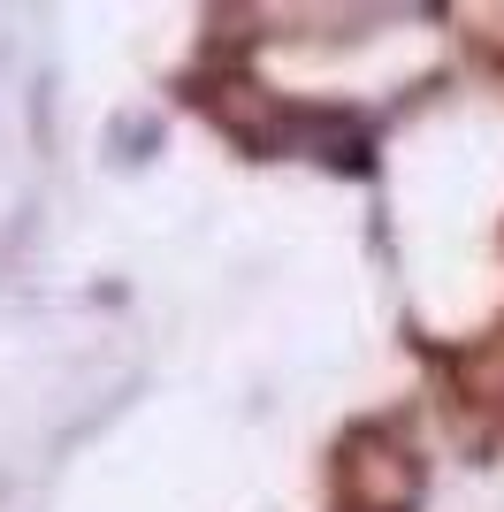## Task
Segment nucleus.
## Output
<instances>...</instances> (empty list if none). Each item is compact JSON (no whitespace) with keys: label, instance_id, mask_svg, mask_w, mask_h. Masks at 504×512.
I'll list each match as a JSON object with an SVG mask.
<instances>
[{"label":"nucleus","instance_id":"obj_1","mask_svg":"<svg viewBox=\"0 0 504 512\" xmlns=\"http://www.w3.org/2000/svg\"><path fill=\"white\" fill-rule=\"evenodd\" d=\"M420 451L405 444L390 421H367L344 436V451H336V505L344 512H413L420 497Z\"/></svg>","mask_w":504,"mask_h":512}]
</instances>
